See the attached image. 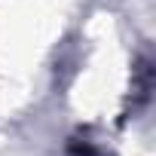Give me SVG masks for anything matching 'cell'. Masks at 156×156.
<instances>
[{"label": "cell", "instance_id": "6da1fadb", "mask_svg": "<svg viewBox=\"0 0 156 156\" xmlns=\"http://www.w3.org/2000/svg\"><path fill=\"white\" fill-rule=\"evenodd\" d=\"M150 89H153V67H150V58L141 55L132 70V113L150 104Z\"/></svg>", "mask_w": 156, "mask_h": 156}]
</instances>
